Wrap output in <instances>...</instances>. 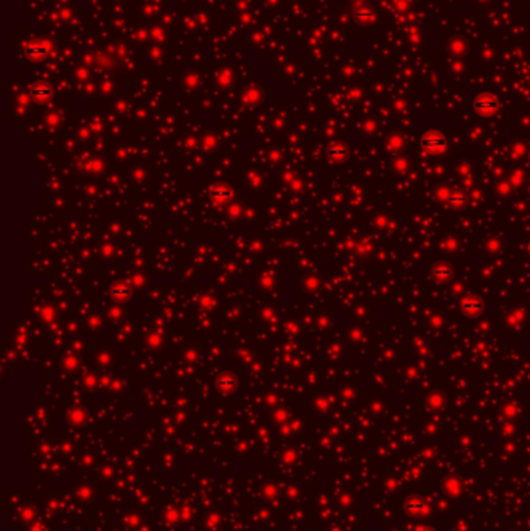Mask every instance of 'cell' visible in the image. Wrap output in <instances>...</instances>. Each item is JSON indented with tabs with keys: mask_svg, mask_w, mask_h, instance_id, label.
<instances>
[{
	"mask_svg": "<svg viewBox=\"0 0 530 531\" xmlns=\"http://www.w3.org/2000/svg\"><path fill=\"white\" fill-rule=\"evenodd\" d=\"M421 146L427 153H440L446 148V138L437 132H429L421 138Z\"/></svg>",
	"mask_w": 530,
	"mask_h": 531,
	"instance_id": "1",
	"label": "cell"
},
{
	"mask_svg": "<svg viewBox=\"0 0 530 531\" xmlns=\"http://www.w3.org/2000/svg\"><path fill=\"white\" fill-rule=\"evenodd\" d=\"M474 108H476L477 112H481V114H491V112H494L499 108V103H498V99L494 96H491V95H482V96L476 98Z\"/></svg>",
	"mask_w": 530,
	"mask_h": 531,
	"instance_id": "2",
	"label": "cell"
},
{
	"mask_svg": "<svg viewBox=\"0 0 530 531\" xmlns=\"http://www.w3.org/2000/svg\"><path fill=\"white\" fill-rule=\"evenodd\" d=\"M405 508L409 511V513H417V514H421V513H426L427 511V505L420 500V499H409L406 503H405Z\"/></svg>",
	"mask_w": 530,
	"mask_h": 531,
	"instance_id": "3",
	"label": "cell"
},
{
	"mask_svg": "<svg viewBox=\"0 0 530 531\" xmlns=\"http://www.w3.org/2000/svg\"><path fill=\"white\" fill-rule=\"evenodd\" d=\"M446 202H448V205H451V207H462L467 202V196L463 193H460V191H452V193H449Z\"/></svg>",
	"mask_w": 530,
	"mask_h": 531,
	"instance_id": "4",
	"label": "cell"
},
{
	"mask_svg": "<svg viewBox=\"0 0 530 531\" xmlns=\"http://www.w3.org/2000/svg\"><path fill=\"white\" fill-rule=\"evenodd\" d=\"M481 308H482L481 301L476 300V298H467L463 301V309L470 314H476L477 311H481Z\"/></svg>",
	"mask_w": 530,
	"mask_h": 531,
	"instance_id": "5",
	"label": "cell"
},
{
	"mask_svg": "<svg viewBox=\"0 0 530 531\" xmlns=\"http://www.w3.org/2000/svg\"><path fill=\"white\" fill-rule=\"evenodd\" d=\"M433 273L436 278H439V280H446V278H449V275H451V269L448 266H437L433 270Z\"/></svg>",
	"mask_w": 530,
	"mask_h": 531,
	"instance_id": "6",
	"label": "cell"
},
{
	"mask_svg": "<svg viewBox=\"0 0 530 531\" xmlns=\"http://www.w3.org/2000/svg\"><path fill=\"white\" fill-rule=\"evenodd\" d=\"M417 531H434L433 528H420V529H417Z\"/></svg>",
	"mask_w": 530,
	"mask_h": 531,
	"instance_id": "7",
	"label": "cell"
},
{
	"mask_svg": "<svg viewBox=\"0 0 530 531\" xmlns=\"http://www.w3.org/2000/svg\"><path fill=\"white\" fill-rule=\"evenodd\" d=\"M528 162H530V154H528Z\"/></svg>",
	"mask_w": 530,
	"mask_h": 531,
	"instance_id": "8",
	"label": "cell"
}]
</instances>
